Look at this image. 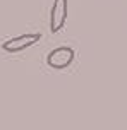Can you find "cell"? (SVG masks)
<instances>
[{
	"instance_id": "obj_2",
	"label": "cell",
	"mask_w": 127,
	"mask_h": 130,
	"mask_svg": "<svg viewBox=\"0 0 127 130\" xmlns=\"http://www.w3.org/2000/svg\"><path fill=\"white\" fill-rule=\"evenodd\" d=\"M74 57H76V52L70 46H59V48H55L48 53L47 63L55 70H62V69H67L72 63Z\"/></svg>"
},
{
	"instance_id": "obj_1",
	"label": "cell",
	"mask_w": 127,
	"mask_h": 130,
	"mask_svg": "<svg viewBox=\"0 0 127 130\" xmlns=\"http://www.w3.org/2000/svg\"><path fill=\"white\" fill-rule=\"evenodd\" d=\"M41 39L40 32H27V34H19L16 38L7 39L5 43H2V50L7 53H19L24 52L26 48L36 45L38 41Z\"/></svg>"
},
{
	"instance_id": "obj_3",
	"label": "cell",
	"mask_w": 127,
	"mask_h": 130,
	"mask_svg": "<svg viewBox=\"0 0 127 130\" xmlns=\"http://www.w3.org/2000/svg\"><path fill=\"white\" fill-rule=\"evenodd\" d=\"M67 14H69V2L67 0H53V5L50 10V31L53 34L65 26Z\"/></svg>"
}]
</instances>
